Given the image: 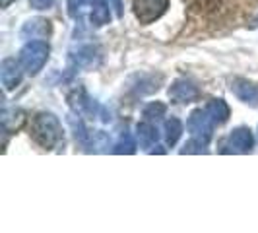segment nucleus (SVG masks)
Listing matches in <instances>:
<instances>
[{"instance_id": "nucleus-1", "label": "nucleus", "mask_w": 258, "mask_h": 233, "mask_svg": "<svg viewBox=\"0 0 258 233\" xmlns=\"http://www.w3.org/2000/svg\"><path fill=\"white\" fill-rule=\"evenodd\" d=\"M33 138L43 148H51L60 138V125L51 113H41L33 121Z\"/></svg>"}, {"instance_id": "nucleus-2", "label": "nucleus", "mask_w": 258, "mask_h": 233, "mask_svg": "<svg viewBox=\"0 0 258 233\" xmlns=\"http://www.w3.org/2000/svg\"><path fill=\"white\" fill-rule=\"evenodd\" d=\"M49 59V45L43 41H31L22 51V66L29 74H37Z\"/></svg>"}, {"instance_id": "nucleus-3", "label": "nucleus", "mask_w": 258, "mask_h": 233, "mask_svg": "<svg viewBox=\"0 0 258 233\" xmlns=\"http://www.w3.org/2000/svg\"><path fill=\"white\" fill-rule=\"evenodd\" d=\"M167 2L169 0H134V14L140 22L150 24L165 12Z\"/></svg>"}, {"instance_id": "nucleus-4", "label": "nucleus", "mask_w": 258, "mask_h": 233, "mask_svg": "<svg viewBox=\"0 0 258 233\" xmlns=\"http://www.w3.org/2000/svg\"><path fill=\"white\" fill-rule=\"evenodd\" d=\"M212 127H214V121L212 116L208 115V111H196L192 113L190 121H188V130L198 142H206L212 134Z\"/></svg>"}, {"instance_id": "nucleus-5", "label": "nucleus", "mask_w": 258, "mask_h": 233, "mask_svg": "<svg viewBox=\"0 0 258 233\" xmlns=\"http://www.w3.org/2000/svg\"><path fill=\"white\" fill-rule=\"evenodd\" d=\"M0 78H2V84H4L6 90H14L22 80V66L18 65L14 59H6L2 63Z\"/></svg>"}, {"instance_id": "nucleus-6", "label": "nucleus", "mask_w": 258, "mask_h": 233, "mask_svg": "<svg viewBox=\"0 0 258 233\" xmlns=\"http://www.w3.org/2000/svg\"><path fill=\"white\" fill-rule=\"evenodd\" d=\"M252 134H250V130L246 129H237L231 132V136H229V146H231V150L235 152H248L250 148H252Z\"/></svg>"}, {"instance_id": "nucleus-7", "label": "nucleus", "mask_w": 258, "mask_h": 233, "mask_svg": "<svg viewBox=\"0 0 258 233\" xmlns=\"http://www.w3.org/2000/svg\"><path fill=\"white\" fill-rule=\"evenodd\" d=\"M169 95L177 101V103H186V101H192L198 97V91L192 84H186V82H177L171 90H169Z\"/></svg>"}, {"instance_id": "nucleus-8", "label": "nucleus", "mask_w": 258, "mask_h": 233, "mask_svg": "<svg viewBox=\"0 0 258 233\" xmlns=\"http://www.w3.org/2000/svg\"><path fill=\"white\" fill-rule=\"evenodd\" d=\"M233 90H235V95L239 97V99H243L245 103H250V105H256L258 103V88L256 86H252V84H248V82H235V86H233Z\"/></svg>"}, {"instance_id": "nucleus-9", "label": "nucleus", "mask_w": 258, "mask_h": 233, "mask_svg": "<svg viewBox=\"0 0 258 233\" xmlns=\"http://www.w3.org/2000/svg\"><path fill=\"white\" fill-rule=\"evenodd\" d=\"M208 115L212 116V121L214 123H223L227 116H229V109H227V105L223 103L221 99H214V101H210L206 107Z\"/></svg>"}, {"instance_id": "nucleus-10", "label": "nucleus", "mask_w": 258, "mask_h": 233, "mask_svg": "<svg viewBox=\"0 0 258 233\" xmlns=\"http://www.w3.org/2000/svg\"><path fill=\"white\" fill-rule=\"evenodd\" d=\"M93 10H91V22H95V26H103L109 22V8L111 4H105V0H93Z\"/></svg>"}, {"instance_id": "nucleus-11", "label": "nucleus", "mask_w": 258, "mask_h": 233, "mask_svg": "<svg viewBox=\"0 0 258 233\" xmlns=\"http://www.w3.org/2000/svg\"><path fill=\"white\" fill-rule=\"evenodd\" d=\"M165 130H167V142L173 146V144L181 138V132H182L181 121H179V119H171V121H167Z\"/></svg>"}, {"instance_id": "nucleus-12", "label": "nucleus", "mask_w": 258, "mask_h": 233, "mask_svg": "<svg viewBox=\"0 0 258 233\" xmlns=\"http://www.w3.org/2000/svg\"><path fill=\"white\" fill-rule=\"evenodd\" d=\"M138 138H140V144H142V146H152V144L155 142V138H157L155 129L150 127V125H140V127H138Z\"/></svg>"}, {"instance_id": "nucleus-13", "label": "nucleus", "mask_w": 258, "mask_h": 233, "mask_svg": "<svg viewBox=\"0 0 258 233\" xmlns=\"http://www.w3.org/2000/svg\"><path fill=\"white\" fill-rule=\"evenodd\" d=\"M163 113H165V107H163V105H150V107H146V113H144V115L148 116V119H157V116H161L163 115Z\"/></svg>"}, {"instance_id": "nucleus-14", "label": "nucleus", "mask_w": 258, "mask_h": 233, "mask_svg": "<svg viewBox=\"0 0 258 233\" xmlns=\"http://www.w3.org/2000/svg\"><path fill=\"white\" fill-rule=\"evenodd\" d=\"M29 2H31V6L37 8V10H45V8H49L52 4V0H29Z\"/></svg>"}, {"instance_id": "nucleus-15", "label": "nucleus", "mask_w": 258, "mask_h": 233, "mask_svg": "<svg viewBox=\"0 0 258 233\" xmlns=\"http://www.w3.org/2000/svg\"><path fill=\"white\" fill-rule=\"evenodd\" d=\"M109 4H111V6L115 8V12L118 14V16L122 14V6H120V0H109Z\"/></svg>"}]
</instances>
